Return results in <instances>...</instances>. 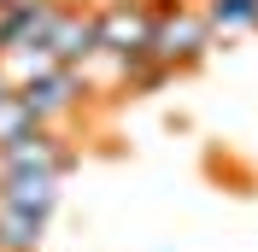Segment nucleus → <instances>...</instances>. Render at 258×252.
<instances>
[{
    "label": "nucleus",
    "mask_w": 258,
    "mask_h": 252,
    "mask_svg": "<svg viewBox=\"0 0 258 252\" xmlns=\"http://www.w3.org/2000/svg\"><path fill=\"white\" fill-rule=\"evenodd\" d=\"M6 170H53V176H71V170H77V147L64 141V129L35 123L30 135H18V141L0 147V176H6Z\"/></svg>",
    "instance_id": "5"
},
{
    "label": "nucleus",
    "mask_w": 258,
    "mask_h": 252,
    "mask_svg": "<svg viewBox=\"0 0 258 252\" xmlns=\"http://www.w3.org/2000/svg\"><path fill=\"white\" fill-rule=\"evenodd\" d=\"M30 129H35L30 100L18 94V88H0V147H6V141H18V135H30Z\"/></svg>",
    "instance_id": "11"
},
{
    "label": "nucleus",
    "mask_w": 258,
    "mask_h": 252,
    "mask_svg": "<svg viewBox=\"0 0 258 252\" xmlns=\"http://www.w3.org/2000/svg\"><path fill=\"white\" fill-rule=\"evenodd\" d=\"M53 71H59V59H53L47 41H30V47L0 53V82H6V88H30V82L53 77Z\"/></svg>",
    "instance_id": "8"
},
{
    "label": "nucleus",
    "mask_w": 258,
    "mask_h": 252,
    "mask_svg": "<svg viewBox=\"0 0 258 252\" xmlns=\"http://www.w3.org/2000/svg\"><path fill=\"white\" fill-rule=\"evenodd\" d=\"M47 47L59 65H77V71H88L100 59V24L88 0H59V12L47 24Z\"/></svg>",
    "instance_id": "4"
},
{
    "label": "nucleus",
    "mask_w": 258,
    "mask_h": 252,
    "mask_svg": "<svg viewBox=\"0 0 258 252\" xmlns=\"http://www.w3.org/2000/svg\"><path fill=\"white\" fill-rule=\"evenodd\" d=\"M59 182H64V176H53V170H6V176H0V200L18 205V211H35V217H53Z\"/></svg>",
    "instance_id": "7"
},
{
    "label": "nucleus",
    "mask_w": 258,
    "mask_h": 252,
    "mask_svg": "<svg viewBox=\"0 0 258 252\" xmlns=\"http://www.w3.org/2000/svg\"><path fill=\"white\" fill-rule=\"evenodd\" d=\"M206 18H211L217 35L252 30V24H258V0H206Z\"/></svg>",
    "instance_id": "10"
},
{
    "label": "nucleus",
    "mask_w": 258,
    "mask_h": 252,
    "mask_svg": "<svg viewBox=\"0 0 258 252\" xmlns=\"http://www.w3.org/2000/svg\"><path fill=\"white\" fill-rule=\"evenodd\" d=\"M41 229H47V217L18 211V205L0 200V252H35L41 246Z\"/></svg>",
    "instance_id": "9"
},
{
    "label": "nucleus",
    "mask_w": 258,
    "mask_h": 252,
    "mask_svg": "<svg viewBox=\"0 0 258 252\" xmlns=\"http://www.w3.org/2000/svg\"><path fill=\"white\" fill-rule=\"evenodd\" d=\"M18 94L30 100L35 123H47V129H64L71 117H82V111H88V71H77V65H59L53 77L30 82V88H18Z\"/></svg>",
    "instance_id": "3"
},
{
    "label": "nucleus",
    "mask_w": 258,
    "mask_h": 252,
    "mask_svg": "<svg viewBox=\"0 0 258 252\" xmlns=\"http://www.w3.org/2000/svg\"><path fill=\"white\" fill-rule=\"evenodd\" d=\"M211 41H217V30H211L206 6H194V0H159V18H153V47H147V59L164 65L170 77H182V71H194V65L211 53Z\"/></svg>",
    "instance_id": "1"
},
{
    "label": "nucleus",
    "mask_w": 258,
    "mask_h": 252,
    "mask_svg": "<svg viewBox=\"0 0 258 252\" xmlns=\"http://www.w3.org/2000/svg\"><path fill=\"white\" fill-rule=\"evenodd\" d=\"M153 18H159V0H100L94 24H100V59H112L117 71L141 65L153 47Z\"/></svg>",
    "instance_id": "2"
},
{
    "label": "nucleus",
    "mask_w": 258,
    "mask_h": 252,
    "mask_svg": "<svg viewBox=\"0 0 258 252\" xmlns=\"http://www.w3.org/2000/svg\"><path fill=\"white\" fill-rule=\"evenodd\" d=\"M53 12H59V0H6V6H0V53L47 41Z\"/></svg>",
    "instance_id": "6"
},
{
    "label": "nucleus",
    "mask_w": 258,
    "mask_h": 252,
    "mask_svg": "<svg viewBox=\"0 0 258 252\" xmlns=\"http://www.w3.org/2000/svg\"><path fill=\"white\" fill-rule=\"evenodd\" d=\"M0 6H6V0H0Z\"/></svg>",
    "instance_id": "12"
},
{
    "label": "nucleus",
    "mask_w": 258,
    "mask_h": 252,
    "mask_svg": "<svg viewBox=\"0 0 258 252\" xmlns=\"http://www.w3.org/2000/svg\"><path fill=\"white\" fill-rule=\"evenodd\" d=\"M252 30H258V24H252Z\"/></svg>",
    "instance_id": "13"
}]
</instances>
